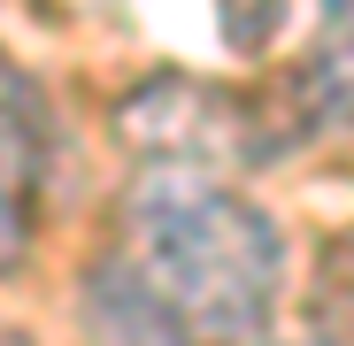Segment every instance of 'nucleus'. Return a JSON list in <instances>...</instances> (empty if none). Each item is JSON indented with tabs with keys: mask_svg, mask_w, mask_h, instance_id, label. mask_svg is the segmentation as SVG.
Listing matches in <instances>:
<instances>
[{
	"mask_svg": "<svg viewBox=\"0 0 354 346\" xmlns=\"http://www.w3.org/2000/svg\"><path fill=\"white\" fill-rule=\"evenodd\" d=\"M124 231H131L124 262L193 338L247 346L270 331L277 277H285V239H277L270 208H254L208 169L147 162L124 200Z\"/></svg>",
	"mask_w": 354,
	"mask_h": 346,
	"instance_id": "1",
	"label": "nucleus"
},
{
	"mask_svg": "<svg viewBox=\"0 0 354 346\" xmlns=\"http://www.w3.org/2000/svg\"><path fill=\"white\" fill-rule=\"evenodd\" d=\"M124 131L139 146H154L162 169H216L223 162H262L270 146L247 139V108L239 93L223 85H185V77H162L154 93H131L124 100Z\"/></svg>",
	"mask_w": 354,
	"mask_h": 346,
	"instance_id": "2",
	"label": "nucleus"
},
{
	"mask_svg": "<svg viewBox=\"0 0 354 346\" xmlns=\"http://www.w3.org/2000/svg\"><path fill=\"white\" fill-rule=\"evenodd\" d=\"M39 100L0 62V269H16L31 247V193H39Z\"/></svg>",
	"mask_w": 354,
	"mask_h": 346,
	"instance_id": "3",
	"label": "nucleus"
},
{
	"mask_svg": "<svg viewBox=\"0 0 354 346\" xmlns=\"http://www.w3.org/2000/svg\"><path fill=\"white\" fill-rule=\"evenodd\" d=\"M292 93H301V131L324 146H354V8H331L316 46L292 70Z\"/></svg>",
	"mask_w": 354,
	"mask_h": 346,
	"instance_id": "4",
	"label": "nucleus"
},
{
	"mask_svg": "<svg viewBox=\"0 0 354 346\" xmlns=\"http://www.w3.org/2000/svg\"><path fill=\"white\" fill-rule=\"evenodd\" d=\"M85 316L100 331V346H201L185 323L147 293V277L131 262H100L85 277Z\"/></svg>",
	"mask_w": 354,
	"mask_h": 346,
	"instance_id": "5",
	"label": "nucleus"
},
{
	"mask_svg": "<svg viewBox=\"0 0 354 346\" xmlns=\"http://www.w3.org/2000/svg\"><path fill=\"white\" fill-rule=\"evenodd\" d=\"M316 316H324L331 346H354V231L324 239V254H316Z\"/></svg>",
	"mask_w": 354,
	"mask_h": 346,
	"instance_id": "6",
	"label": "nucleus"
}]
</instances>
